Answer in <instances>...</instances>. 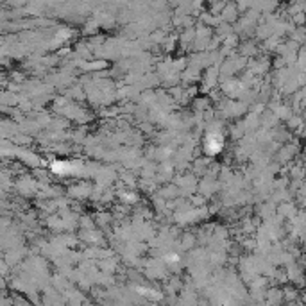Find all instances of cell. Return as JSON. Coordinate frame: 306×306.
Returning a JSON list of instances; mask_svg holds the SVG:
<instances>
[{
  "label": "cell",
  "mask_w": 306,
  "mask_h": 306,
  "mask_svg": "<svg viewBox=\"0 0 306 306\" xmlns=\"http://www.w3.org/2000/svg\"><path fill=\"white\" fill-rule=\"evenodd\" d=\"M206 149L210 154H217L218 150L222 149V138L218 134H210L206 140Z\"/></svg>",
  "instance_id": "obj_1"
}]
</instances>
